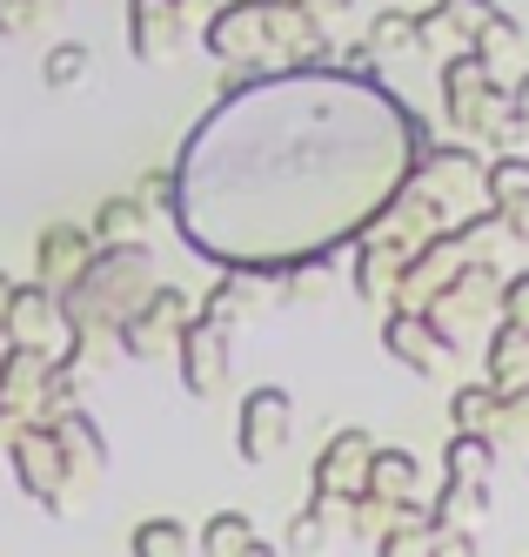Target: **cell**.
<instances>
[{
  "label": "cell",
  "mask_w": 529,
  "mask_h": 557,
  "mask_svg": "<svg viewBox=\"0 0 529 557\" xmlns=\"http://www.w3.org/2000/svg\"><path fill=\"white\" fill-rule=\"evenodd\" d=\"M181 383L188 396H215L228 383V323H209V315L181 323Z\"/></svg>",
  "instance_id": "6da1fadb"
},
{
  "label": "cell",
  "mask_w": 529,
  "mask_h": 557,
  "mask_svg": "<svg viewBox=\"0 0 529 557\" xmlns=\"http://www.w3.org/2000/svg\"><path fill=\"white\" fill-rule=\"evenodd\" d=\"M235 444H241V463H262V457H275L281 444H289V389L262 383V389L241 396V430H235Z\"/></svg>",
  "instance_id": "7a4b0ae2"
},
{
  "label": "cell",
  "mask_w": 529,
  "mask_h": 557,
  "mask_svg": "<svg viewBox=\"0 0 529 557\" xmlns=\"http://www.w3.org/2000/svg\"><path fill=\"white\" fill-rule=\"evenodd\" d=\"M442 88H450V122L463 135H476L503 108V88H490V61H476V54H456L450 74H442Z\"/></svg>",
  "instance_id": "3957f363"
},
{
  "label": "cell",
  "mask_w": 529,
  "mask_h": 557,
  "mask_svg": "<svg viewBox=\"0 0 529 557\" xmlns=\"http://www.w3.org/2000/svg\"><path fill=\"white\" fill-rule=\"evenodd\" d=\"M275 21V0H241V8H228L215 27H209V41H215V54H228V61H249L268 34H255V27H268Z\"/></svg>",
  "instance_id": "277c9868"
},
{
  "label": "cell",
  "mask_w": 529,
  "mask_h": 557,
  "mask_svg": "<svg viewBox=\"0 0 529 557\" xmlns=\"http://www.w3.org/2000/svg\"><path fill=\"white\" fill-rule=\"evenodd\" d=\"M362 463H369V436H362V430H342L336 444L322 450L315 491H322V497H355V491H362Z\"/></svg>",
  "instance_id": "5b68a950"
},
{
  "label": "cell",
  "mask_w": 529,
  "mask_h": 557,
  "mask_svg": "<svg viewBox=\"0 0 529 557\" xmlns=\"http://www.w3.org/2000/svg\"><path fill=\"white\" fill-rule=\"evenodd\" d=\"M389 349L402 356L410 370H423V376H436L442 370V356H450V336L442 330H429V323H416V309H402V315H389Z\"/></svg>",
  "instance_id": "8992f818"
},
{
  "label": "cell",
  "mask_w": 529,
  "mask_h": 557,
  "mask_svg": "<svg viewBox=\"0 0 529 557\" xmlns=\"http://www.w3.org/2000/svg\"><path fill=\"white\" fill-rule=\"evenodd\" d=\"M14 457H21V476H27V491L54 504V497H61V476H67L61 436H54V430H48V436H40V430H27L21 444H14Z\"/></svg>",
  "instance_id": "52a82bcc"
},
{
  "label": "cell",
  "mask_w": 529,
  "mask_h": 557,
  "mask_svg": "<svg viewBox=\"0 0 529 557\" xmlns=\"http://www.w3.org/2000/svg\"><path fill=\"white\" fill-rule=\"evenodd\" d=\"M128 21H135V54H141V61H154V54L175 48V27H181L175 0H135Z\"/></svg>",
  "instance_id": "ba28073f"
},
{
  "label": "cell",
  "mask_w": 529,
  "mask_h": 557,
  "mask_svg": "<svg viewBox=\"0 0 529 557\" xmlns=\"http://www.w3.org/2000/svg\"><path fill=\"white\" fill-rule=\"evenodd\" d=\"M40 283H54V275H74V269H88V235L54 222V228H40Z\"/></svg>",
  "instance_id": "9c48e42d"
},
{
  "label": "cell",
  "mask_w": 529,
  "mask_h": 557,
  "mask_svg": "<svg viewBox=\"0 0 529 557\" xmlns=\"http://www.w3.org/2000/svg\"><path fill=\"white\" fill-rule=\"evenodd\" d=\"M490 470H496L490 430H456V444H450V484H490Z\"/></svg>",
  "instance_id": "30bf717a"
},
{
  "label": "cell",
  "mask_w": 529,
  "mask_h": 557,
  "mask_svg": "<svg viewBox=\"0 0 529 557\" xmlns=\"http://www.w3.org/2000/svg\"><path fill=\"white\" fill-rule=\"evenodd\" d=\"M48 323H54L48 283H40V289H14V296H8V309H0V330H8L14 343H34V336L48 330Z\"/></svg>",
  "instance_id": "8fae6325"
},
{
  "label": "cell",
  "mask_w": 529,
  "mask_h": 557,
  "mask_svg": "<svg viewBox=\"0 0 529 557\" xmlns=\"http://www.w3.org/2000/svg\"><path fill=\"white\" fill-rule=\"evenodd\" d=\"M496 417H503V389L496 383H463L450 396V423L456 430H496Z\"/></svg>",
  "instance_id": "7c38bea8"
},
{
  "label": "cell",
  "mask_w": 529,
  "mask_h": 557,
  "mask_svg": "<svg viewBox=\"0 0 529 557\" xmlns=\"http://www.w3.org/2000/svg\"><path fill=\"white\" fill-rule=\"evenodd\" d=\"M322 544H329V497L315 491V497H308V510L289 524V550H295V557H315Z\"/></svg>",
  "instance_id": "4fadbf2b"
},
{
  "label": "cell",
  "mask_w": 529,
  "mask_h": 557,
  "mask_svg": "<svg viewBox=\"0 0 529 557\" xmlns=\"http://www.w3.org/2000/svg\"><path fill=\"white\" fill-rule=\"evenodd\" d=\"M249 537H255L249 517H241V510H222V517H209V531H201V550H209V557H235Z\"/></svg>",
  "instance_id": "5bb4252c"
},
{
  "label": "cell",
  "mask_w": 529,
  "mask_h": 557,
  "mask_svg": "<svg viewBox=\"0 0 529 557\" xmlns=\"http://www.w3.org/2000/svg\"><path fill=\"white\" fill-rule=\"evenodd\" d=\"M188 550V531L175 524V517H148V524L135 531V557H181Z\"/></svg>",
  "instance_id": "9a60e30c"
},
{
  "label": "cell",
  "mask_w": 529,
  "mask_h": 557,
  "mask_svg": "<svg viewBox=\"0 0 529 557\" xmlns=\"http://www.w3.org/2000/svg\"><path fill=\"white\" fill-rule=\"evenodd\" d=\"M80 74H88V48L80 41H61V48H48V61H40V82L48 88H74Z\"/></svg>",
  "instance_id": "2e32d148"
},
{
  "label": "cell",
  "mask_w": 529,
  "mask_h": 557,
  "mask_svg": "<svg viewBox=\"0 0 529 557\" xmlns=\"http://www.w3.org/2000/svg\"><path fill=\"white\" fill-rule=\"evenodd\" d=\"M416 34H423L416 14H376V27H369V54L382 61V54H395V48H410Z\"/></svg>",
  "instance_id": "e0dca14e"
},
{
  "label": "cell",
  "mask_w": 529,
  "mask_h": 557,
  "mask_svg": "<svg viewBox=\"0 0 529 557\" xmlns=\"http://www.w3.org/2000/svg\"><path fill=\"white\" fill-rule=\"evenodd\" d=\"M482 188H490V202H509V195H522V188H529V162H522V154H503V162H490Z\"/></svg>",
  "instance_id": "ac0fdd59"
},
{
  "label": "cell",
  "mask_w": 529,
  "mask_h": 557,
  "mask_svg": "<svg viewBox=\"0 0 529 557\" xmlns=\"http://www.w3.org/2000/svg\"><path fill=\"white\" fill-rule=\"evenodd\" d=\"M141 215H148L141 195H135V202H108V209L95 215V235H101V243H108V235H135V228H141Z\"/></svg>",
  "instance_id": "d6986e66"
},
{
  "label": "cell",
  "mask_w": 529,
  "mask_h": 557,
  "mask_svg": "<svg viewBox=\"0 0 529 557\" xmlns=\"http://www.w3.org/2000/svg\"><path fill=\"white\" fill-rule=\"evenodd\" d=\"M503 323L529 330V275H509V283H503Z\"/></svg>",
  "instance_id": "ffe728a7"
},
{
  "label": "cell",
  "mask_w": 529,
  "mask_h": 557,
  "mask_svg": "<svg viewBox=\"0 0 529 557\" xmlns=\"http://www.w3.org/2000/svg\"><path fill=\"white\" fill-rule=\"evenodd\" d=\"M496 222H503L509 235H522V243H529V188H522V195H509V202H496Z\"/></svg>",
  "instance_id": "44dd1931"
},
{
  "label": "cell",
  "mask_w": 529,
  "mask_h": 557,
  "mask_svg": "<svg viewBox=\"0 0 529 557\" xmlns=\"http://www.w3.org/2000/svg\"><path fill=\"white\" fill-rule=\"evenodd\" d=\"M436 544L423 550V557H476V537H442V531H429Z\"/></svg>",
  "instance_id": "7402d4cb"
},
{
  "label": "cell",
  "mask_w": 529,
  "mask_h": 557,
  "mask_svg": "<svg viewBox=\"0 0 529 557\" xmlns=\"http://www.w3.org/2000/svg\"><path fill=\"white\" fill-rule=\"evenodd\" d=\"M141 202H148V209L175 202V175H148V182H141Z\"/></svg>",
  "instance_id": "603a6c76"
},
{
  "label": "cell",
  "mask_w": 529,
  "mask_h": 557,
  "mask_svg": "<svg viewBox=\"0 0 529 557\" xmlns=\"http://www.w3.org/2000/svg\"><path fill=\"white\" fill-rule=\"evenodd\" d=\"M522 122H529V82L509 95V128H522Z\"/></svg>",
  "instance_id": "cb8c5ba5"
},
{
  "label": "cell",
  "mask_w": 529,
  "mask_h": 557,
  "mask_svg": "<svg viewBox=\"0 0 529 557\" xmlns=\"http://www.w3.org/2000/svg\"><path fill=\"white\" fill-rule=\"evenodd\" d=\"M235 557H281V550H268V544H255V537H249V544H241Z\"/></svg>",
  "instance_id": "d4e9b609"
},
{
  "label": "cell",
  "mask_w": 529,
  "mask_h": 557,
  "mask_svg": "<svg viewBox=\"0 0 529 557\" xmlns=\"http://www.w3.org/2000/svg\"><path fill=\"white\" fill-rule=\"evenodd\" d=\"M8 296H14V283H8V275H0V309H8Z\"/></svg>",
  "instance_id": "484cf974"
},
{
  "label": "cell",
  "mask_w": 529,
  "mask_h": 557,
  "mask_svg": "<svg viewBox=\"0 0 529 557\" xmlns=\"http://www.w3.org/2000/svg\"><path fill=\"white\" fill-rule=\"evenodd\" d=\"M275 8H295V0H275Z\"/></svg>",
  "instance_id": "4316f807"
}]
</instances>
